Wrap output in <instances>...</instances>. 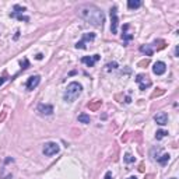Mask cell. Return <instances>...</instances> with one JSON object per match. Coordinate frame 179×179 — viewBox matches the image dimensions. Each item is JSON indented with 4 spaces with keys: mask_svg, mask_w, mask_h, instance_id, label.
Instances as JSON below:
<instances>
[{
    "mask_svg": "<svg viewBox=\"0 0 179 179\" xmlns=\"http://www.w3.org/2000/svg\"><path fill=\"white\" fill-rule=\"evenodd\" d=\"M136 83L139 84V87H140V90L141 91H144L147 88H150L151 87V80H150V77L146 76V74H137L136 76Z\"/></svg>",
    "mask_w": 179,
    "mask_h": 179,
    "instance_id": "cell-4",
    "label": "cell"
},
{
    "mask_svg": "<svg viewBox=\"0 0 179 179\" xmlns=\"http://www.w3.org/2000/svg\"><path fill=\"white\" fill-rule=\"evenodd\" d=\"M104 179H112V174H111V172H106V174H105V178Z\"/></svg>",
    "mask_w": 179,
    "mask_h": 179,
    "instance_id": "cell-28",
    "label": "cell"
},
{
    "mask_svg": "<svg viewBox=\"0 0 179 179\" xmlns=\"http://www.w3.org/2000/svg\"><path fill=\"white\" fill-rule=\"evenodd\" d=\"M178 52H179V49H178V46L175 48V56H178Z\"/></svg>",
    "mask_w": 179,
    "mask_h": 179,
    "instance_id": "cell-34",
    "label": "cell"
},
{
    "mask_svg": "<svg viewBox=\"0 0 179 179\" xmlns=\"http://www.w3.org/2000/svg\"><path fill=\"white\" fill-rule=\"evenodd\" d=\"M7 79H6V76H3V77H0V85H3V83L6 81Z\"/></svg>",
    "mask_w": 179,
    "mask_h": 179,
    "instance_id": "cell-32",
    "label": "cell"
},
{
    "mask_svg": "<svg viewBox=\"0 0 179 179\" xmlns=\"http://www.w3.org/2000/svg\"><path fill=\"white\" fill-rule=\"evenodd\" d=\"M165 94V90H162V88H157L153 94H151V98H157V97H161V95H164Z\"/></svg>",
    "mask_w": 179,
    "mask_h": 179,
    "instance_id": "cell-20",
    "label": "cell"
},
{
    "mask_svg": "<svg viewBox=\"0 0 179 179\" xmlns=\"http://www.w3.org/2000/svg\"><path fill=\"white\" fill-rule=\"evenodd\" d=\"M94 39H95V34H92V32L83 34V39L76 44V48L77 49H85V42H88V41H94Z\"/></svg>",
    "mask_w": 179,
    "mask_h": 179,
    "instance_id": "cell-6",
    "label": "cell"
},
{
    "mask_svg": "<svg viewBox=\"0 0 179 179\" xmlns=\"http://www.w3.org/2000/svg\"><path fill=\"white\" fill-rule=\"evenodd\" d=\"M127 137H129V133H125V136H122V141H126Z\"/></svg>",
    "mask_w": 179,
    "mask_h": 179,
    "instance_id": "cell-30",
    "label": "cell"
},
{
    "mask_svg": "<svg viewBox=\"0 0 179 179\" xmlns=\"http://www.w3.org/2000/svg\"><path fill=\"white\" fill-rule=\"evenodd\" d=\"M169 158H171V155H169V154H161V155H160L155 161H157V162H160L161 165H165V164L169 161Z\"/></svg>",
    "mask_w": 179,
    "mask_h": 179,
    "instance_id": "cell-18",
    "label": "cell"
},
{
    "mask_svg": "<svg viewBox=\"0 0 179 179\" xmlns=\"http://www.w3.org/2000/svg\"><path fill=\"white\" fill-rule=\"evenodd\" d=\"M39 81H41V77H39L38 74H35V76H31V77H30V79L27 80V83H25V87H27V90H30V91L35 90V88L38 87Z\"/></svg>",
    "mask_w": 179,
    "mask_h": 179,
    "instance_id": "cell-8",
    "label": "cell"
},
{
    "mask_svg": "<svg viewBox=\"0 0 179 179\" xmlns=\"http://www.w3.org/2000/svg\"><path fill=\"white\" fill-rule=\"evenodd\" d=\"M153 71H154V74H157V76H162L164 73L166 71V65H165L164 62H157V63H154Z\"/></svg>",
    "mask_w": 179,
    "mask_h": 179,
    "instance_id": "cell-10",
    "label": "cell"
},
{
    "mask_svg": "<svg viewBox=\"0 0 179 179\" xmlns=\"http://www.w3.org/2000/svg\"><path fill=\"white\" fill-rule=\"evenodd\" d=\"M77 119H79V122H80V123H85V125L91 122V118H90L88 115H85V114L79 115V118H77Z\"/></svg>",
    "mask_w": 179,
    "mask_h": 179,
    "instance_id": "cell-19",
    "label": "cell"
},
{
    "mask_svg": "<svg viewBox=\"0 0 179 179\" xmlns=\"http://www.w3.org/2000/svg\"><path fill=\"white\" fill-rule=\"evenodd\" d=\"M28 67H30V62H28V59L25 57V59H22V62H21V69L25 70V69H28Z\"/></svg>",
    "mask_w": 179,
    "mask_h": 179,
    "instance_id": "cell-23",
    "label": "cell"
},
{
    "mask_svg": "<svg viewBox=\"0 0 179 179\" xmlns=\"http://www.w3.org/2000/svg\"><path fill=\"white\" fill-rule=\"evenodd\" d=\"M141 0H129L127 1V7L130 9V10H134V9H139V7H141Z\"/></svg>",
    "mask_w": 179,
    "mask_h": 179,
    "instance_id": "cell-17",
    "label": "cell"
},
{
    "mask_svg": "<svg viewBox=\"0 0 179 179\" xmlns=\"http://www.w3.org/2000/svg\"><path fill=\"white\" fill-rule=\"evenodd\" d=\"M154 120L157 122V125L164 126V125L168 123V115L165 114V112H158V114L154 116Z\"/></svg>",
    "mask_w": 179,
    "mask_h": 179,
    "instance_id": "cell-13",
    "label": "cell"
},
{
    "mask_svg": "<svg viewBox=\"0 0 179 179\" xmlns=\"http://www.w3.org/2000/svg\"><path fill=\"white\" fill-rule=\"evenodd\" d=\"M116 67H118V63H116V62H112V63H108V65H106V70L111 71V70H115Z\"/></svg>",
    "mask_w": 179,
    "mask_h": 179,
    "instance_id": "cell-24",
    "label": "cell"
},
{
    "mask_svg": "<svg viewBox=\"0 0 179 179\" xmlns=\"http://www.w3.org/2000/svg\"><path fill=\"white\" fill-rule=\"evenodd\" d=\"M25 10H27L25 7H22V6H20V4H16V6H14V11H11L10 16L13 17V18L20 20V21H25V22H28V21H30V17L24 16V11H25Z\"/></svg>",
    "mask_w": 179,
    "mask_h": 179,
    "instance_id": "cell-3",
    "label": "cell"
},
{
    "mask_svg": "<svg viewBox=\"0 0 179 179\" xmlns=\"http://www.w3.org/2000/svg\"><path fill=\"white\" fill-rule=\"evenodd\" d=\"M139 171H140V172H144V164H140V165H139Z\"/></svg>",
    "mask_w": 179,
    "mask_h": 179,
    "instance_id": "cell-31",
    "label": "cell"
},
{
    "mask_svg": "<svg viewBox=\"0 0 179 179\" xmlns=\"http://www.w3.org/2000/svg\"><path fill=\"white\" fill-rule=\"evenodd\" d=\"M116 6L111 9V32L116 34L118 32V14H116Z\"/></svg>",
    "mask_w": 179,
    "mask_h": 179,
    "instance_id": "cell-7",
    "label": "cell"
},
{
    "mask_svg": "<svg viewBox=\"0 0 179 179\" xmlns=\"http://www.w3.org/2000/svg\"><path fill=\"white\" fill-rule=\"evenodd\" d=\"M148 65H150V59H144L139 62V67H147Z\"/></svg>",
    "mask_w": 179,
    "mask_h": 179,
    "instance_id": "cell-25",
    "label": "cell"
},
{
    "mask_svg": "<svg viewBox=\"0 0 179 179\" xmlns=\"http://www.w3.org/2000/svg\"><path fill=\"white\" fill-rule=\"evenodd\" d=\"M127 179H137V178H136V176H129Z\"/></svg>",
    "mask_w": 179,
    "mask_h": 179,
    "instance_id": "cell-35",
    "label": "cell"
},
{
    "mask_svg": "<svg viewBox=\"0 0 179 179\" xmlns=\"http://www.w3.org/2000/svg\"><path fill=\"white\" fill-rule=\"evenodd\" d=\"M140 52H141V53H144L146 56H153L154 49H153L151 45H141V46H140Z\"/></svg>",
    "mask_w": 179,
    "mask_h": 179,
    "instance_id": "cell-15",
    "label": "cell"
},
{
    "mask_svg": "<svg viewBox=\"0 0 179 179\" xmlns=\"http://www.w3.org/2000/svg\"><path fill=\"white\" fill-rule=\"evenodd\" d=\"M151 46H153L154 50H155V49H157V50H161V49H164L166 46V42H165L164 39H157V41H154V44H153Z\"/></svg>",
    "mask_w": 179,
    "mask_h": 179,
    "instance_id": "cell-16",
    "label": "cell"
},
{
    "mask_svg": "<svg viewBox=\"0 0 179 179\" xmlns=\"http://www.w3.org/2000/svg\"><path fill=\"white\" fill-rule=\"evenodd\" d=\"M125 102H126V104H130V102H131L130 97H126V99H125Z\"/></svg>",
    "mask_w": 179,
    "mask_h": 179,
    "instance_id": "cell-33",
    "label": "cell"
},
{
    "mask_svg": "<svg viewBox=\"0 0 179 179\" xmlns=\"http://www.w3.org/2000/svg\"><path fill=\"white\" fill-rule=\"evenodd\" d=\"M6 116H7V112H6V111H3V112H1V115H0V123H1V122H4Z\"/></svg>",
    "mask_w": 179,
    "mask_h": 179,
    "instance_id": "cell-26",
    "label": "cell"
},
{
    "mask_svg": "<svg viewBox=\"0 0 179 179\" xmlns=\"http://www.w3.org/2000/svg\"><path fill=\"white\" fill-rule=\"evenodd\" d=\"M38 112L41 115L49 116V115L53 114V106L49 105V104H39V105H38Z\"/></svg>",
    "mask_w": 179,
    "mask_h": 179,
    "instance_id": "cell-9",
    "label": "cell"
},
{
    "mask_svg": "<svg viewBox=\"0 0 179 179\" xmlns=\"http://www.w3.org/2000/svg\"><path fill=\"white\" fill-rule=\"evenodd\" d=\"M171 179H176V178H171Z\"/></svg>",
    "mask_w": 179,
    "mask_h": 179,
    "instance_id": "cell-36",
    "label": "cell"
},
{
    "mask_svg": "<svg viewBox=\"0 0 179 179\" xmlns=\"http://www.w3.org/2000/svg\"><path fill=\"white\" fill-rule=\"evenodd\" d=\"M144 179H155V175L154 174H147Z\"/></svg>",
    "mask_w": 179,
    "mask_h": 179,
    "instance_id": "cell-27",
    "label": "cell"
},
{
    "mask_svg": "<svg viewBox=\"0 0 179 179\" xmlns=\"http://www.w3.org/2000/svg\"><path fill=\"white\" fill-rule=\"evenodd\" d=\"M81 91H83V85L80 83H77V81L70 83L67 85V88H66L63 99H65L66 102H74L79 98V95L81 94Z\"/></svg>",
    "mask_w": 179,
    "mask_h": 179,
    "instance_id": "cell-2",
    "label": "cell"
},
{
    "mask_svg": "<svg viewBox=\"0 0 179 179\" xmlns=\"http://www.w3.org/2000/svg\"><path fill=\"white\" fill-rule=\"evenodd\" d=\"M101 106H102V101H101V99H92V101H90V102L87 104V108H88L91 112L99 111Z\"/></svg>",
    "mask_w": 179,
    "mask_h": 179,
    "instance_id": "cell-12",
    "label": "cell"
},
{
    "mask_svg": "<svg viewBox=\"0 0 179 179\" xmlns=\"http://www.w3.org/2000/svg\"><path fill=\"white\" fill-rule=\"evenodd\" d=\"M166 134H168V131H165V130H158L157 133H155V139H157V140H161V139H162V137H165Z\"/></svg>",
    "mask_w": 179,
    "mask_h": 179,
    "instance_id": "cell-22",
    "label": "cell"
},
{
    "mask_svg": "<svg viewBox=\"0 0 179 179\" xmlns=\"http://www.w3.org/2000/svg\"><path fill=\"white\" fill-rule=\"evenodd\" d=\"M59 150H60V147L57 143H53V141H49L46 143L45 146H44V154L45 155H48V157H52V155H55V154H57L59 153Z\"/></svg>",
    "mask_w": 179,
    "mask_h": 179,
    "instance_id": "cell-5",
    "label": "cell"
},
{
    "mask_svg": "<svg viewBox=\"0 0 179 179\" xmlns=\"http://www.w3.org/2000/svg\"><path fill=\"white\" fill-rule=\"evenodd\" d=\"M123 160H125V162H127V164L134 162V161H136V158L131 155L130 153H126V154H125V157H123Z\"/></svg>",
    "mask_w": 179,
    "mask_h": 179,
    "instance_id": "cell-21",
    "label": "cell"
},
{
    "mask_svg": "<svg viewBox=\"0 0 179 179\" xmlns=\"http://www.w3.org/2000/svg\"><path fill=\"white\" fill-rule=\"evenodd\" d=\"M99 60V55H94V56H84L81 59V62L84 65H87L88 67H92V66Z\"/></svg>",
    "mask_w": 179,
    "mask_h": 179,
    "instance_id": "cell-11",
    "label": "cell"
},
{
    "mask_svg": "<svg viewBox=\"0 0 179 179\" xmlns=\"http://www.w3.org/2000/svg\"><path fill=\"white\" fill-rule=\"evenodd\" d=\"M35 57H36L38 60H42V59H44V55H42V53H38V55H36Z\"/></svg>",
    "mask_w": 179,
    "mask_h": 179,
    "instance_id": "cell-29",
    "label": "cell"
},
{
    "mask_svg": "<svg viewBox=\"0 0 179 179\" xmlns=\"http://www.w3.org/2000/svg\"><path fill=\"white\" fill-rule=\"evenodd\" d=\"M129 28H130V25L129 24H125L123 25V32H122V39H123V42H129L133 39V32L129 31Z\"/></svg>",
    "mask_w": 179,
    "mask_h": 179,
    "instance_id": "cell-14",
    "label": "cell"
},
{
    "mask_svg": "<svg viewBox=\"0 0 179 179\" xmlns=\"http://www.w3.org/2000/svg\"><path fill=\"white\" fill-rule=\"evenodd\" d=\"M77 13L83 20H85L88 24L94 25V27H102L105 17L104 13L101 11V9L94 6V4H81L77 7Z\"/></svg>",
    "mask_w": 179,
    "mask_h": 179,
    "instance_id": "cell-1",
    "label": "cell"
}]
</instances>
